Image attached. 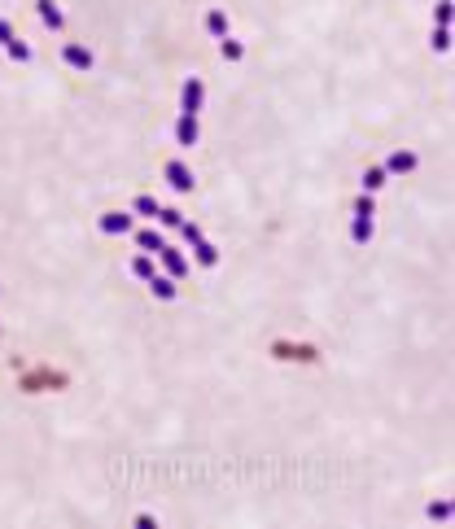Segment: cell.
I'll list each match as a JSON object with an SVG mask.
<instances>
[{
  "mask_svg": "<svg viewBox=\"0 0 455 529\" xmlns=\"http://www.w3.org/2000/svg\"><path fill=\"white\" fill-rule=\"evenodd\" d=\"M202 101H206V84L202 79H184V88H180V114H197L202 110Z\"/></svg>",
  "mask_w": 455,
  "mask_h": 529,
  "instance_id": "obj_1",
  "label": "cell"
},
{
  "mask_svg": "<svg viewBox=\"0 0 455 529\" xmlns=\"http://www.w3.org/2000/svg\"><path fill=\"white\" fill-rule=\"evenodd\" d=\"M202 140V127H197V114H180L175 118V145L180 149H193Z\"/></svg>",
  "mask_w": 455,
  "mask_h": 529,
  "instance_id": "obj_2",
  "label": "cell"
},
{
  "mask_svg": "<svg viewBox=\"0 0 455 529\" xmlns=\"http://www.w3.org/2000/svg\"><path fill=\"white\" fill-rule=\"evenodd\" d=\"M162 175H167V184H171L175 193H193V171L184 167L180 158H171L167 167H162Z\"/></svg>",
  "mask_w": 455,
  "mask_h": 529,
  "instance_id": "obj_3",
  "label": "cell"
},
{
  "mask_svg": "<svg viewBox=\"0 0 455 529\" xmlns=\"http://www.w3.org/2000/svg\"><path fill=\"white\" fill-rule=\"evenodd\" d=\"M96 228H101L105 236H127V232H132V215H127V210H105Z\"/></svg>",
  "mask_w": 455,
  "mask_h": 529,
  "instance_id": "obj_4",
  "label": "cell"
},
{
  "mask_svg": "<svg viewBox=\"0 0 455 529\" xmlns=\"http://www.w3.org/2000/svg\"><path fill=\"white\" fill-rule=\"evenodd\" d=\"M158 258H162V267H167V276H171V280H184V276H188V258H184L180 250L162 246V250H158Z\"/></svg>",
  "mask_w": 455,
  "mask_h": 529,
  "instance_id": "obj_5",
  "label": "cell"
},
{
  "mask_svg": "<svg viewBox=\"0 0 455 529\" xmlns=\"http://www.w3.org/2000/svg\"><path fill=\"white\" fill-rule=\"evenodd\" d=\"M416 153H411V149H394L390 158H385V175H407V171H416Z\"/></svg>",
  "mask_w": 455,
  "mask_h": 529,
  "instance_id": "obj_6",
  "label": "cell"
},
{
  "mask_svg": "<svg viewBox=\"0 0 455 529\" xmlns=\"http://www.w3.org/2000/svg\"><path fill=\"white\" fill-rule=\"evenodd\" d=\"M62 57H66V66H75V70H92V49H84V44H66L62 49Z\"/></svg>",
  "mask_w": 455,
  "mask_h": 529,
  "instance_id": "obj_7",
  "label": "cell"
},
{
  "mask_svg": "<svg viewBox=\"0 0 455 529\" xmlns=\"http://www.w3.org/2000/svg\"><path fill=\"white\" fill-rule=\"evenodd\" d=\"M149 289H153V298H158V302H175L180 284H175L171 276H158V272H153V276H149Z\"/></svg>",
  "mask_w": 455,
  "mask_h": 529,
  "instance_id": "obj_8",
  "label": "cell"
},
{
  "mask_svg": "<svg viewBox=\"0 0 455 529\" xmlns=\"http://www.w3.org/2000/svg\"><path fill=\"white\" fill-rule=\"evenodd\" d=\"M193 258H197V267H214L219 262V246H210V241H193Z\"/></svg>",
  "mask_w": 455,
  "mask_h": 529,
  "instance_id": "obj_9",
  "label": "cell"
},
{
  "mask_svg": "<svg viewBox=\"0 0 455 529\" xmlns=\"http://www.w3.org/2000/svg\"><path fill=\"white\" fill-rule=\"evenodd\" d=\"M136 246H141V254H158L167 241H162V232H158V228H141V232H136Z\"/></svg>",
  "mask_w": 455,
  "mask_h": 529,
  "instance_id": "obj_10",
  "label": "cell"
},
{
  "mask_svg": "<svg viewBox=\"0 0 455 529\" xmlns=\"http://www.w3.org/2000/svg\"><path fill=\"white\" fill-rule=\"evenodd\" d=\"M35 9H39V18H44V27H53V31L66 27V18H62V9H57L53 0H35Z\"/></svg>",
  "mask_w": 455,
  "mask_h": 529,
  "instance_id": "obj_11",
  "label": "cell"
},
{
  "mask_svg": "<svg viewBox=\"0 0 455 529\" xmlns=\"http://www.w3.org/2000/svg\"><path fill=\"white\" fill-rule=\"evenodd\" d=\"M350 241H354V246H368V241H372V215H354V223H350Z\"/></svg>",
  "mask_w": 455,
  "mask_h": 529,
  "instance_id": "obj_12",
  "label": "cell"
},
{
  "mask_svg": "<svg viewBox=\"0 0 455 529\" xmlns=\"http://www.w3.org/2000/svg\"><path fill=\"white\" fill-rule=\"evenodd\" d=\"M206 31H210L214 39H224V35H228V13H224V9H210V13H206Z\"/></svg>",
  "mask_w": 455,
  "mask_h": 529,
  "instance_id": "obj_13",
  "label": "cell"
},
{
  "mask_svg": "<svg viewBox=\"0 0 455 529\" xmlns=\"http://www.w3.org/2000/svg\"><path fill=\"white\" fill-rule=\"evenodd\" d=\"M385 179H390V175H385V167H368V171L359 175V184H364V193H377V189L385 184Z\"/></svg>",
  "mask_w": 455,
  "mask_h": 529,
  "instance_id": "obj_14",
  "label": "cell"
},
{
  "mask_svg": "<svg viewBox=\"0 0 455 529\" xmlns=\"http://www.w3.org/2000/svg\"><path fill=\"white\" fill-rule=\"evenodd\" d=\"M132 215H141V219H158V197H149V193H141L132 201Z\"/></svg>",
  "mask_w": 455,
  "mask_h": 529,
  "instance_id": "obj_15",
  "label": "cell"
},
{
  "mask_svg": "<svg viewBox=\"0 0 455 529\" xmlns=\"http://www.w3.org/2000/svg\"><path fill=\"white\" fill-rule=\"evenodd\" d=\"M219 53H224V62H241L245 44H241V39H232V35H224V39H219Z\"/></svg>",
  "mask_w": 455,
  "mask_h": 529,
  "instance_id": "obj_16",
  "label": "cell"
},
{
  "mask_svg": "<svg viewBox=\"0 0 455 529\" xmlns=\"http://www.w3.org/2000/svg\"><path fill=\"white\" fill-rule=\"evenodd\" d=\"M158 267H153V254H136L132 258V276H141V280H149Z\"/></svg>",
  "mask_w": 455,
  "mask_h": 529,
  "instance_id": "obj_17",
  "label": "cell"
},
{
  "mask_svg": "<svg viewBox=\"0 0 455 529\" xmlns=\"http://www.w3.org/2000/svg\"><path fill=\"white\" fill-rule=\"evenodd\" d=\"M429 49H433V53H447V49H451V27H433Z\"/></svg>",
  "mask_w": 455,
  "mask_h": 529,
  "instance_id": "obj_18",
  "label": "cell"
},
{
  "mask_svg": "<svg viewBox=\"0 0 455 529\" xmlns=\"http://www.w3.org/2000/svg\"><path fill=\"white\" fill-rule=\"evenodd\" d=\"M5 53L13 57V62H31V44H23V39H18V35H13L9 44H5Z\"/></svg>",
  "mask_w": 455,
  "mask_h": 529,
  "instance_id": "obj_19",
  "label": "cell"
},
{
  "mask_svg": "<svg viewBox=\"0 0 455 529\" xmlns=\"http://www.w3.org/2000/svg\"><path fill=\"white\" fill-rule=\"evenodd\" d=\"M158 223H162V228H180V223H184V215L175 210V206H158Z\"/></svg>",
  "mask_w": 455,
  "mask_h": 529,
  "instance_id": "obj_20",
  "label": "cell"
},
{
  "mask_svg": "<svg viewBox=\"0 0 455 529\" xmlns=\"http://www.w3.org/2000/svg\"><path fill=\"white\" fill-rule=\"evenodd\" d=\"M276 355H281V359H315L311 345H298V350H293V345H276Z\"/></svg>",
  "mask_w": 455,
  "mask_h": 529,
  "instance_id": "obj_21",
  "label": "cell"
},
{
  "mask_svg": "<svg viewBox=\"0 0 455 529\" xmlns=\"http://www.w3.org/2000/svg\"><path fill=\"white\" fill-rule=\"evenodd\" d=\"M433 27H451V0H438V5H433Z\"/></svg>",
  "mask_w": 455,
  "mask_h": 529,
  "instance_id": "obj_22",
  "label": "cell"
},
{
  "mask_svg": "<svg viewBox=\"0 0 455 529\" xmlns=\"http://www.w3.org/2000/svg\"><path fill=\"white\" fill-rule=\"evenodd\" d=\"M429 521H451V503L447 499H433L429 503Z\"/></svg>",
  "mask_w": 455,
  "mask_h": 529,
  "instance_id": "obj_23",
  "label": "cell"
},
{
  "mask_svg": "<svg viewBox=\"0 0 455 529\" xmlns=\"http://www.w3.org/2000/svg\"><path fill=\"white\" fill-rule=\"evenodd\" d=\"M354 215H377V206H372V193H364L359 201H354Z\"/></svg>",
  "mask_w": 455,
  "mask_h": 529,
  "instance_id": "obj_24",
  "label": "cell"
},
{
  "mask_svg": "<svg viewBox=\"0 0 455 529\" xmlns=\"http://www.w3.org/2000/svg\"><path fill=\"white\" fill-rule=\"evenodd\" d=\"M180 232H184V241H188V246H193V241H202V228H197V223H180Z\"/></svg>",
  "mask_w": 455,
  "mask_h": 529,
  "instance_id": "obj_25",
  "label": "cell"
},
{
  "mask_svg": "<svg viewBox=\"0 0 455 529\" xmlns=\"http://www.w3.org/2000/svg\"><path fill=\"white\" fill-rule=\"evenodd\" d=\"M13 39V27H9V18H0V44H9Z\"/></svg>",
  "mask_w": 455,
  "mask_h": 529,
  "instance_id": "obj_26",
  "label": "cell"
}]
</instances>
